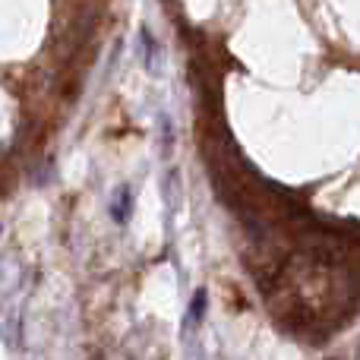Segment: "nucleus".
<instances>
[{
  "label": "nucleus",
  "instance_id": "obj_1",
  "mask_svg": "<svg viewBox=\"0 0 360 360\" xmlns=\"http://www.w3.org/2000/svg\"><path fill=\"white\" fill-rule=\"evenodd\" d=\"M130 205H133L130 190H117V196H114V205H111L114 221H127V218H130Z\"/></svg>",
  "mask_w": 360,
  "mask_h": 360
},
{
  "label": "nucleus",
  "instance_id": "obj_2",
  "mask_svg": "<svg viewBox=\"0 0 360 360\" xmlns=\"http://www.w3.org/2000/svg\"><path fill=\"white\" fill-rule=\"evenodd\" d=\"M205 300H209V294H205V288H199V291L193 294V304H190V326L202 323V313H205Z\"/></svg>",
  "mask_w": 360,
  "mask_h": 360
}]
</instances>
